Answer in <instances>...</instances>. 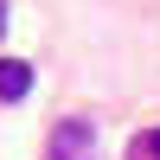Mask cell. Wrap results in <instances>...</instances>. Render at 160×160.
Listing matches in <instances>:
<instances>
[{"instance_id": "obj_1", "label": "cell", "mask_w": 160, "mask_h": 160, "mask_svg": "<svg viewBox=\"0 0 160 160\" xmlns=\"http://www.w3.org/2000/svg\"><path fill=\"white\" fill-rule=\"evenodd\" d=\"M90 154H96V122L64 115V122L51 128V160H90Z\"/></svg>"}, {"instance_id": "obj_3", "label": "cell", "mask_w": 160, "mask_h": 160, "mask_svg": "<svg viewBox=\"0 0 160 160\" xmlns=\"http://www.w3.org/2000/svg\"><path fill=\"white\" fill-rule=\"evenodd\" d=\"M141 154H160V128H154V135H141Z\"/></svg>"}, {"instance_id": "obj_4", "label": "cell", "mask_w": 160, "mask_h": 160, "mask_svg": "<svg viewBox=\"0 0 160 160\" xmlns=\"http://www.w3.org/2000/svg\"><path fill=\"white\" fill-rule=\"evenodd\" d=\"M0 38H7V0H0Z\"/></svg>"}, {"instance_id": "obj_2", "label": "cell", "mask_w": 160, "mask_h": 160, "mask_svg": "<svg viewBox=\"0 0 160 160\" xmlns=\"http://www.w3.org/2000/svg\"><path fill=\"white\" fill-rule=\"evenodd\" d=\"M26 96H32V64L0 58V102H26Z\"/></svg>"}]
</instances>
